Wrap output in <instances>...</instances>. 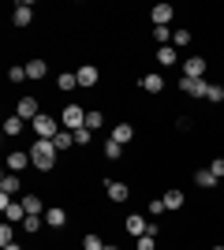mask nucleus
<instances>
[{"instance_id":"nucleus-18","label":"nucleus","mask_w":224,"mask_h":250,"mask_svg":"<svg viewBox=\"0 0 224 250\" xmlns=\"http://www.w3.org/2000/svg\"><path fill=\"white\" fill-rule=\"evenodd\" d=\"M127 231H131V235H146V231H149V220L146 217H127Z\"/></svg>"},{"instance_id":"nucleus-4","label":"nucleus","mask_w":224,"mask_h":250,"mask_svg":"<svg viewBox=\"0 0 224 250\" xmlns=\"http://www.w3.org/2000/svg\"><path fill=\"white\" fill-rule=\"evenodd\" d=\"M180 90L187 97H205V94H209V83H205V79H187V75H183V79H180Z\"/></svg>"},{"instance_id":"nucleus-17","label":"nucleus","mask_w":224,"mask_h":250,"mask_svg":"<svg viewBox=\"0 0 224 250\" xmlns=\"http://www.w3.org/2000/svg\"><path fill=\"white\" fill-rule=\"evenodd\" d=\"M176 60H180V52H176V45H161V49H157V63H161V67H172Z\"/></svg>"},{"instance_id":"nucleus-3","label":"nucleus","mask_w":224,"mask_h":250,"mask_svg":"<svg viewBox=\"0 0 224 250\" xmlns=\"http://www.w3.org/2000/svg\"><path fill=\"white\" fill-rule=\"evenodd\" d=\"M60 124H64V131H82L86 127V112L79 108V104H67L64 116H60Z\"/></svg>"},{"instance_id":"nucleus-8","label":"nucleus","mask_w":224,"mask_h":250,"mask_svg":"<svg viewBox=\"0 0 224 250\" xmlns=\"http://www.w3.org/2000/svg\"><path fill=\"white\" fill-rule=\"evenodd\" d=\"M105 194H108L112 202H127L131 190H127V183H120V179H108V183H105Z\"/></svg>"},{"instance_id":"nucleus-33","label":"nucleus","mask_w":224,"mask_h":250,"mask_svg":"<svg viewBox=\"0 0 224 250\" xmlns=\"http://www.w3.org/2000/svg\"><path fill=\"white\" fill-rule=\"evenodd\" d=\"M164 209H168V206H164V198H153V202H149V213H153V217H161Z\"/></svg>"},{"instance_id":"nucleus-36","label":"nucleus","mask_w":224,"mask_h":250,"mask_svg":"<svg viewBox=\"0 0 224 250\" xmlns=\"http://www.w3.org/2000/svg\"><path fill=\"white\" fill-rule=\"evenodd\" d=\"M41 224H45V220H38V217H26V220H22V228H26V231H38Z\"/></svg>"},{"instance_id":"nucleus-37","label":"nucleus","mask_w":224,"mask_h":250,"mask_svg":"<svg viewBox=\"0 0 224 250\" xmlns=\"http://www.w3.org/2000/svg\"><path fill=\"white\" fill-rule=\"evenodd\" d=\"M8 243H15V239H11V224H4L0 228V247H8Z\"/></svg>"},{"instance_id":"nucleus-14","label":"nucleus","mask_w":224,"mask_h":250,"mask_svg":"<svg viewBox=\"0 0 224 250\" xmlns=\"http://www.w3.org/2000/svg\"><path fill=\"white\" fill-rule=\"evenodd\" d=\"M75 75H79V86H86V90H90V86H97V67H94V63H82Z\"/></svg>"},{"instance_id":"nucleus-27","label":"nucleus","mask_w":224,"mask_h":250,"mask_svg":"<svg viewBox=\"0 0 224 250\" xmlns=\"http://www.w3.org/2000/svg\"><path fill=\"white\" fill-rule=\"evenodd\" d=\"M164 206H168V209H180L183 206V190H168V194H164Z\"/></svg>"},{"instance_id":"nucleus-10","label":"nucleus","mask_w":224,"mask_h":250,"mask_svg":"<svg viewBox=\"0 0 224 250\" xmlns=\"http://www.w3.org/2000/svg\"><path fill=\"white\" fill-rule=\"evenodd\" d=\"M26 165H34V161H30V153H22V149L8 153V172H15V176H19V172H22Z\"/></svg>"},{"instance_id":"nucleus-39","label":"nucleus","mask_w":224,"mask_h":250,"mask_svg":"<svg viewBox=\"0 0 224 250\" xmlns=\"http://www.w3.org/2000/svg\"><path fill=\"white\" fill-rule=\"evenodd\" d=\"M105 250H120V247H112V243H105Z\"/></svg>"},{"instance_id":"nucleus-25","label":"nucleus","mask_w":224,"mask_h":250,"mask_svg":"<svg viewBox=\"0 0 224 250\" xmlns=\"http://www.w3.org/2000/svg\"><path fill=\"white\" fill-rule=\"evenodd\" d=\"M105 157H108V161H120V157H123V146L108 138V142H105Z\"/></svg>"},{"instance_id":"nucleus-7","label":"nucleus","mask_w":224,"mask_h":250,"mask_svg":"<svg viewBox=\"0 0 224 250\" xmlns=\"http://www.w3.org/2000/svg\"><path fill=\"white\" fill-rule=\"evenodd\" d=\"M19 190H22L19 176H15V172H4V179H0V194H8V198H15Z\"/></svg>"},{"instance_id":"nucleus-6","label":"nucleus","mask_w":224,"mask_h":250,"mask_svg":"<svg viewBox=\"0 0 224 250\" xmlns=\"http://www.w3.org/2000/svg\"><path fill=\"white\" fill-rule=\"evenodd\" d=\"M183 75L187 79H205V56H191V60L183 63Z\"/></svg>"},{"instance_id":"nucleus-22","label":"nucleus","mask_w":224,"mask_h":250,"mask_svg":"<svg viewBox=\"0 0 224 250\" xmlns=\"http://www.w3.org/2000/svg\"><path fill=\"white\" fill-rule=\"evenodd\" d=\"M45 71H49L45 60H30V63H26V79H45Z\"/></svg>"},{"instance_id":"nucleus-32","label":"nucleus","mask_w":224,"mask_h":250,"mask_svg":"<svg viewBox=\"0 0 224 250\" xmlns=\"http://www.w3.org/2000/svg\"><path fill=\"white\" fill-rule=\"evenodd\" d=\"M205 101H217V104H221V101H224V86H209V94H205Z\"/></svg>"},{"instance_id":"nucleus-31","label":"nucleus","mask_w":224,"mask_h":250,"mask_svg":"<svg viewBox=\"0 0 224 250\" xmlns=\"http://www.w3.org/2000/svg\"><path fill=\"white\" fill-rule=\"evenodd\" d=\"M26 79V67H8V83H22Z\"/></svg>"},{"instance_id":"nucleus-21","label":"nucleus","mask_w":224,"mask_h":250,"mask_svg":"<svg viewBox=\"0 0 224 250\" xmlns=\"http://www.w3.org/2000/svg\"><path fill=\"white\" fill-rule=\"evenodd\" d=\"M53 146H56V153H60V149H71L75 146V131H60V135L53 138Z\"/></svg>"},{"instance_id":"nucleus-29","label":"nucleus","mask_w":224,"mask_h":250,"mask_svg":"<svg viewBox=\"0 0 224 250\" xmlns=\"http://www.w3.org/2000/svg\"><path fill=\"white\" fill-rule=\"evenodd\" d=\"M82 250H105V243L97 239V235H82Z\"/></svg>"},{"instance_id":"nucleus-15","label":"nucleus","mask_w":224,"mask_h":250,"mask_svg":"<svg viewBox=\"0 0 224 250\" xmlns=\"http://www.w3.org/2000/svg\"><path fill=\"white\" fill-rule=\"evenodd\" d=\"M45 224H49V228H64V224H67V213H64L60 206L45 209Z\"/></svg>"},{"instance_id":"nucleus-23","label":"nucleus","mask_w":224,"mask_h":250,"mask_svg":"<svg viewBox=\"0 0 224 250\" xmlns=\"http://www.w3.org/2000/svg\"><path fill=\"white\" fill-rule=\"evenodd\" d=\"M86 127H90V131H101V127H105V116L97 112V108H94V112H86Z\"/></svg>"},{"instance_id":"nucleus-5","label":"nucleus","mask_w":224,"mask_h":250,"mask_svg":"<svg viewBox=\"0 0 224 250\" xmlns=\"http://www.w3.org/2000/svg\"><path fill=\"white\" fill-rule=\"evenodd\" d=\"M15 116H19V120H30V124H34V120L41 116V112H38V101H34V97H19V104H15Z\"/></svg>"},{"instance_id":"nucleus-24","label":"nucleus","mask_w":224,"mask_h":250,"mask_svg":"<svg viewBox=\"0 0 224 250\" xmlns=\"http://www.w3.org/2000/svg\"><path fill=\"white\" fill-rule=\"evenodd\" d=\"M153 38H157V49L161 45H172V30L168 26H153Z\"/></svg>"},{"instance_id":"nucleus-9","label":"nucleus","mask_w":224,"mask_h":250,"mask_svg":"<svg viewBox=\"0 0 224 250\" xmlns=\"http://www.w3.org/2000/svg\"><path fill=\"white\" fill-rule=\"evenodd\" d=\"M149 15H153V26H168L172 15H176V8H172V4H157V8L149 11Z\"/></svg>"},{"instance_id":"nucleus-19","label":"nucleus","mask_w":224,"mask_h":250,"mask_svg":"<svg viewBox=\"0 0 224 250\" xmlns=\"http://www.w3.org/2000/svg\"><path fill=\"white\" fill-rule=\"evenodd\" d=\"M194 183L209 190V187H217V176H213V172H209V168H198V172H194Z\"/></svg>"},{"instance_id":"nucleus-34","label":"nucleus","mask_w":224,"mask_h":250,"mask_svg":"<svg viewBox=\"0 0 224 250\" xmlns=\"http://www.w3.org/2000/svg\"><path fill=\"white\" fill-rule=\"evenodd\" d=\"M209 172H213V176H217V179H221V176H224V157H217V161H209Z\"/></svg>"},{"instance_id":"nucleus-38","label":"nucleus","mask_w":224,"mask_h":250,"mask_svg":"<svg viewBox=\"0 0 224 250\" xmlns=\"http://www.w3.org/2000/svg\"><path fill=\"white\" fill-rule=\"evenodd\" d=\"M4 250H22V247H15V243H8V247H4Z\"/></svg>"},{"instance_id":"nucleus-12","label":"nucleus","mask_w":224,"mask_h":250,"mask_svg":"<svg viewBox=\"0 0 224 250\" xmlns=\"http://www.w3.org/2000/svg\"><path fill=\"white\" fill-rule=\"evenodd\" d=\"M11 22H15V26H30L34 22V8L30 4H19V8L11 11Z\"/></svg>"},{"instance_id":"nucleus-11","label":"nucleus","mask_w":224,"mask_h":250,"mask_svg":"<svg viewBox=\"0 0 224 250\" xmlns=\"http://www.w3.org/2000/svg\"><path fill=\"white\" fill-rule=\"evenodd\" d=\"M142 90H146V94H161V90H164V79H161V71L142 75Z\"/></svg>"},{"instance_id":"nucleus-20","label":"nucleus","mask_w":224,"mask_h":250,"mask_svg":"<svg viewBox=\"0 0 224 250\" xmlns=\"http://www.w3.org/2000/svg\"><path fill=\"white\" fill-rule=\"evenodd\" d=\"M56 86H60L64 94H71L75 86H79V75H75V71H64V75H60V79H56Z\"/></svg>"},{"instance_id":"nucleus-16","label":"nucleus","mask_w":224,"mask_h":250,"mask_svg":"<svg viewBox=\"0 0 224 250\" xmlns=\"http://www.w3.org/2000/svg\"><path fill=\"white\" fill-rule=\"evenodd\" d=\"M22 209H26V217H45L41 198H38V194H22Z\"/></svg>"},{"instance_id":"nucleus-1","label":"nucleus","mask_w":224,"mask_h":250,"mask_svg":"<svg viewBox=\"0 0 224 250\" xmlns=\"http://www.w3.org/2000/svg\"><path fill=\"white\" fill-rule=\"evenodd\" d=\"M30 161H34V168H38V172H49V168L56 165V146H53V142H45V138H34Z\"/></svg>"},{"instance_id":"nucleus-2","label":"nucleus","mask_w":224,"mask_h":250,"mask_svg":"<svg viewBox=\"0 0 224 250\" xmlns=\"http://www.w3.org/2000/svg\"><path fill=\"white\" fill-rule=\"evenodd\" d=\"M34 135H38V138H45V142H53V138L56 135H60V124H56V120H53V116H38V120H34Z\"/></svg>"},{"instance_id":"nucleus-30","label":"nucleus","mask_w":224,"mask_h":250,"mask_svg":"<svg viewBox=\"0 0 224 250\" xmlns=\"http://www.w3.org/2000/svg\"><path fill=\"white\" fill-rule=\"evenodd\" d=\"M90 138H94V131H90V127H82V131H75V146H86Z\"/></svg>"},{"instance_id":"nucleus-26","label":"nucleus","mask_w":224,"mask_h":250,"mask_svg":"<svg viewBox=\"0 0 224 250\" xmlns=\"http://www.w3.org/2000/svg\"><path fill=\"white\" fill-rule=\"evenodd\" d=\"M4 131H8V135H22V120L19 116H8V120H4Z\"/></svg>"},{"instance_id":"nucleus-40","label":"nucleus","mask_w":224,"mask_h":250,"mask_svg":"<svg viewBox=\"0 0 224 250\" xmlns=\"http://www.w3.org/2000/svg\"><path fill=\"white\" fill-rule=\"evenodd\" d=\"M213 250H224V247H213Z\"/></svg>"},{"instance_id":"nucleus-28","label":"nucleus","mask_w":224,"mask_h":250,"mask_svg":"<svg viewBox=\"0 0 224 250\" xmlns=\"http://www.w3.org/2000/svg\"><path fill=\"white\" fill-rule=\"evenodd\" d=\"M172 45H176V49H187V45H191V34H187V30H176V34H172Z\"/></svg>"},{"instance_id":"nucleus-13","label":"nucleus","mask_w":224,"mask_h":250,"mask_svg":"<svg viewBox=\"0 0 224 250\" xmlns=\"http://www.w3.org/2000/svg\"><path fill=\"white\" fill-rule=\"evenodd\" d=\"M108 138H112V142H120V146H127L131 138H135V127H131V124H116Z\"/></svg>"},{"instance_id":"nucleus-35","label":"nucleus","mask_w":224,"mask_h":250,"mask_svg":"<svg viewBox=\"0 0 224 250\" xmlns=\"http://www.w3.org/2000/svg\"><path fill=\"white\" fill-rule=\"evenodd\" d=\"M153 243H157V235H139V250H153Z\"/></svg>"}]
</instances>
